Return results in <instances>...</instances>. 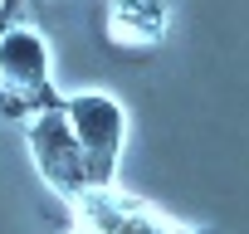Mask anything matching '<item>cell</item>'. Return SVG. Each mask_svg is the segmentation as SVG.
Segmentation results:
<instances>
[{
    "label": "cell",
    "instance_id": "1",
    "mask_svg": "<svg viewBox=\"0 0 249 234\" xmlns=\"http://www.w3.org/2000/svg\"><path fill=\"white\" fill-rule=\"evenodd\" d=\"M59 107H64L69 132H73V142H78V151H83L88 190L112 185L117 161H122V147H127V107H122L112 93H103V88L69 93Z\"/></svg>",
    "mask_w": 249,
    "mask_h": 234
},
{
    "label": "cell",
    "instance_id": "2",
    "mask_svg": "<svg viewBox=\"0 0 249 234\" xmlns=\"http://www.w3.org/2000/svg\"><path fill=\"white\" fill-rule=\"evenodd\" d=\"M30 156H35V171L44 176V185L64 200H78L88 190V166H83V151L69 132V117L64 107H44L39 117H30Z\"/></svg>",
    "mask_w": 249,
    "mask_h": 234
},
{
    "label": "cell",
    "instance_id": "3",
    "mask_svg": "<svg viewBox=\"0 0 249 234\" xmlns=\"http://www.w3.org/2000/svg\"><path fill=\"white\" fill-rule=\"evenodd\" d=\"M0 88L15 98H39L54 93L49 83V44L30 25H5L0 30Z\"/></svg>",
    "mask_w": 249,
    "mask_h": 234
},
{
    "label": "cell",
    "instance_id": "4",
    "mask_svg": "<svg viewBox=\"0 0 249 234\" xmlns=\"http://www.w3.org/2000/svg\"><path fill=\"white\" fill-rule=\"evenodd\" d=\"M107 30L117 44H157L171 30V10H166V0H112Z\"/></svg>",
    "mask_w": 249,
    "mask_h": 234
},
{
    "label": "cell",
    "instance_id": "5",
    "mask_svg": "<svg viewBox=\"0 0 249 234\" xmlns=\"http://www.w3.org/2000/svg\"><path fill=\"white\" fill-rule=\"evenodd\" d=\"M73 205H78L83 234H112V229H117V219L127 215L137 200H127V195H117L112 185H103V190H83Z\"/></svg>",
    "mask_w": 249,
    "mask_h": 234
},
{
    "label": "cell",
    "instance_id": "6",
    "mask_svg": "<svg viewBox=\"0 0 249 234\" xmlns=\"http://www.w3.org/2000/svg\"><path fill=\"white\" fill-rule=\"evenodd\" d=\"M112 234H171V224H166L152 205H132L127 215L117 219V229H112Z\"/></svg>",
    "mask_w": 249,
    "mask_h": 234
},
{
    "label": "cell",
    "instance_id": "7",
    "mask_svg": "<svg viewBox=\"0 0 249 234\" xmlns=\"http://www.w3.org/2000/svg\"><path fill=\"white\" fill-rule=\"evenodd\" d=\"M171 234H196V229H181V224H171Z\"/></svg>",
    "mask_w": 249,
    "mask_h": 234
},
{
    "label": "cell",
    "instance_id": "8",
    "mask_svg": "<svg viewBox=\"0 0 249 234\" xmlns=\"http://www.w3.org/2000/svg\"><path fill=\"white\" fill-rule=\"evenodd\" d=\"M5 10H10V0H0V15H5Z\"/></svg>",
    "mask_w": 249,
    "mask_h": 234
},
{
    "label": "cell",
    "instance_id": "9",
    "mask_svg": "<svg viewBox=\"0 0 249 234\" xmlns=\"http://www.w3.org/2000/svg\"><path fill=\"white\" fill-rule=\"evenodd\" d=\"M78 234H83V229H78Z\"/></svg>",
    "mask_w": 249,
    "mask_h": 234
}]
</instances>
